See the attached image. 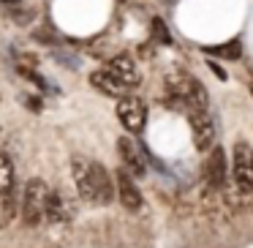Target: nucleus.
I'll return each instance as SVG.
<instances>
[{"label": "nucleus", "instance_id": "f257e3e1", "mask_svg": "<svg viewBox=\"0 0 253 248\" xmlns=\"http://www.w3.org/2000/svg\"><path fill=\"white\" fill-rule=\"evenodd\" d=\"M71 177L77 183L79 197L87 204L95 207H106L115 199V180H112L109 169L98 161L87 158V155H71Z\"/></svg>", "mask_w": 253, "mask_h": 248}, {"label": "nucleus", "instance_id": "f03ea898", "mask_svg": "<svg viewBox=\"0 0 253 248\" xmlns=\"http://www.w3.org/2000/svg\"><path fill=\"white\" fill-rule=\"evenodd\" d=\"M166 90H169V106L171 109H188V112H202L210 109V99H207V90L202 88V82L188 74L177 71L166 79Z\"/></svg>", "mask_w": 253, "mask_h": 248}, {"label": "nucleus", "instance_id": "7ed1b4c3", "mask_svg": "<svg viewBox=\"0 0 253 248\" xmlns=\"http://www.w3.org/2000/svg\"><path fill=\"white\" fill-rule=\"evenodd\" d=\"M231 180L242 199H253V150L245 139H237L231 150Z\"/></svg>", "mask_w": 253, "mask_h": 248}, {"label": "nucleus", "instance_id": "20e7f679", "mask_svg": "<svg viewBox=\"0 0 253 248\" xmlns=\"http://www.w3.org/2000/svg\"><path fill=\"white\" fill-rule=\"evenodd\" d=\"M46 207H49V186L39 177L25 183L22 191V221L28 226H41L46 221Z\"/></svg>", "mask_w": 253, "mask_h": 248}, {"label": "nucleus", "instance_id": "39448f33", "mask_svg": "<svg viewBox=\"0 0 253 248\" xmlns=\"http://www.w3.org/2000/svg\"><path fill=\"white\" fill-rule=\"evenodd\" d=\"M188 123H191L193 148H196L199 153H210V148L215 145V120H212V115H210V109L188 112Z\"/></svg>", "mask_w": 253, "mask_h": 248}, {"label": "nucleus", "instance_id": "423d86ee", "mask_svg": "<svg viewBox=\"0 0 253 248\" xmlns=\"http://www.w3.org/2000/svg\"><path fill=\"white\" fill-rule=\"evenodd\" d=\"M117 120H120L131 134H139L144 128V123H147V106H144V101L136 99V96H120Z\"/></svg>", "mask_w": 253, "mask_h": 248}, {"label": "nucleus", "instance_id": "0eeeda50", "mask_svg": "<svg viewBox=\"0 0 253 248\" xmlns=\"http://www.w3.org/2000/svg\"><path fill=\"white\" fill-rule=\"evenodd\" d=\"M115 197L120 199V204L126 210H131V213H139V210H142V191H139V186H136V177H133L126 166L117 169V175H115Z\"/></svg>", "mask_w": 253, "mask_h": 248}, {"label": "nucleus", "instance_id": "6e6552de", "mask_svg": "<svg viewBox=\"0 0 253 248\" xmlns=\"http://www.w3.org/2000/svg\"><path fill=\"white\" fill-rule=\"evenodd\" d=\"M117 153H120V161L133 177H144L147 175V161L142 155V148L133 142L131 137H120L117 139Z\"/></svg>", "mask_w": 253, "mask_h": 248}, {"label": "nucleus", "instance_id": "1a4fd4ad", "mask_svg": "<svg viewBox=\"0 0 253 248\" xmlns=\"http://www.w3.org/2000/svg\"><path fill=\"white\" fill-rule=\"evenodd\" d=\"M226 175H229V172H226V155H223V150H220V145H212L207 161H204V177H207V186L212 188V191L223 188Z\"/></svg>", "mask_w": 253, "mask_h": 248}, {"label": "nucleus", "instance_id": "9d476101", "mask_svg": "<svg viewBox=\"0 0 253 248\" xmlns=\"http://www.w3.org/2000/svg\"><path fill=\"white\" fill-rule=\"evenodd\" d=\"M90 85H93L95 90H101L104 96H112V99H120L128 90V85L123 82L117 74H112L109 68H95V71L90 74Z\"/></svg>", "mask_w": 253, "mask_h": 248}, {"label": "nucleus", "instance_id": "9b49d317", "mask_svg": "<svg viewBox=\"0 0 253 248\" xmlns=\"http://www.w3.org/2000/svg\"><path fill=\"white\" fill-rule=\"evenodd\" d=\"M106 68H109L112 74H117V77L128 85V88H136V85L142 82V71H139L136 60H133L131 55H115Z\"/></svg>", "mask_w": 253, "mask_h": 248}, {"label": "nucleus", "instance_id": "f8f14e48", "mask_svg": "<svg viewBox=\"0 0 253 248\" xmlns=\"http://www.w3.org/2000/svg\"><path fill=\"white\" fill-rule=\"evenodd\" d=\"M77 207L74 202L66 197L63 191H49V207H46V221L52 224H63V221H71Z\"/></svg>", "mask_w": 253, "mask_h": 248}, {"label": "nucleus", "instance_id": "ddd939ff", "mask_svg": "<svg viewBox=\"0 0 253 248\" xmlns=\"http://www.w3.org/2000/svg\"><path fill=\"white\" fill-rule=\"evenodd\" d=\"M207 55H215V57H223V60H240L242 57V41L240 39H231L226 44H218V47H204Z\"/></svg>", "mask_w": 253, "mask_h": 248}, {"label": "nucleus", "instance_id": "4468645a", "mask_svg": "<svg viewBox=\"0 0 253 248\" xmlns=\"http://www.w3.org/2000/svg\"><path fill=\"white\" fill-rule=\"evenodd\" d=\"M11 188H14V166L6 155L0 153V197L11 194Z\"/></svg>", "mask_w": 253, "mask_h": 248}, {"label": "nucleus", "instance_id": "2eb2a0df", "mask_svg": "<svg viewBox=\"0 0 253 248\" xmlns=\"http://www.w3.org/2000/svg\"><path fill=\"white\" fill-rule=\"evenodd\" d=\"M153 28L158 30V41H161V44H169L171 39H169V33H166V28H164V25L158 22V19H153Z\"/></svg>", "mask_w": 253, "mask_h": 248}, {"label": "nucleus", "instance_id": "dca6fc26", "mask_svg": "<svg viewBox=\"0 0 253 248\" xmlns=\"http://www.w3.org/2000/svg\"><path fill=\"white\" fill-rule=\"evenodd\" d=\"M0 3H6V6H14V3H19V0H0Z\"/></svg>", "mask_w": 253, "mask_h": 248}, {"label": "nucleus", "instance_id": "f3484780", "mask_svg": "<svg viewBox=\"0 0 253 248\" xmlns=\"http://www.w3.org/2000/svg\"><path fill=\"white\" fill-rule=\"evenodd\" d=\"M251 93H253V82H251Z\"/></svg>", "mask_w": 253, "mask_h": 248}]
</instances>
